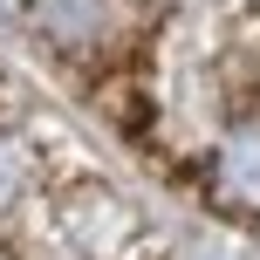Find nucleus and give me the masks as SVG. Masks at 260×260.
I'll list each match as a JSON object with an SVG mask.
<instances>
[{"label": "nucleus", "mask_w": 260, "mask_h": 260, "mask_svg": "<svg viewBox=\"0 0 260 260\" xmlns=\"http://www.w3.org/2000/svg\"><path fill=\"white\" fill-rule=\"evenodd\" d=\"M21 178H27V151H21V144H7V137H0V206H7V199L21 192Z\"/></svg>", "instance_id": "7ed1b4c3"}, {"label": "nucleus", "mask_w": 260, "mask_h": 260, "mask_svg": "<svg viewBox=\"0 0 260 260\" xmlns=\"http://www.w3.org/2000/svg\"><path fill=\"white\" fill-rule=\"evenodd\" d=\"M219 199L260 212V123H240L219 144Z\"/></svg>", "instance_id": "f03ea898"}, {"label": "nucleus", "mask_w": 260, "mask_h": 260, "mask_svg": "<svg viewBox=\"0 0 260 260\" xmlns=\"http://www.w3.org/2000/svg\"><path fill=\"white\" fill-rule=\"evenodd\" d=\"M35 14L62 48H96L117 21V0H35Z\"/></svg>", "instance_id": "f257e3e1"}]
</instances>
